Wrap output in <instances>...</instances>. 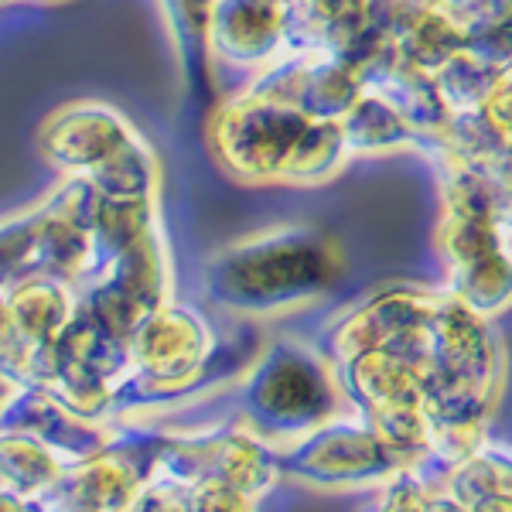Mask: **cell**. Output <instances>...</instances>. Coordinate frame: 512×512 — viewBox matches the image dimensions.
<instances>
[{
  "label": "cell",
  "instance_id": "4",
  "mask_svg": "<svg viewBox=\"0 0 512 512\" xmlns=\"http://www.w3.org/2000/svg\"><path fill=\"white\" fill-rule=\"evenodd\" d=\"M451 294L478 315H495L509 297L506 195H495L489 171L472 164L448 181L441 222Z\"/></svg>",
  "mask_w": 512,
  "mask_h": 512
},
{
  "label": "cell",
  "instance_id": "14",
  "mask_svg": "<svg viewBox=\"0 0 512 512\" xmlns=\"http://www.w3.org/2000/svg\"><path fill=\"white\" fill-rule=\"evenodd\" d=\"M14 390H18V379L14 376H7L4 369H0V407L7 403V396H11Z\"/></svg>",
  "mask_w": 512,
  "mask_h": 512
},
{
  "label": "cell",
  "instance_id": "2",
  "mask_svg": "<svg viewBox=\"0 0 512 512\" xmlns=\"http://www.w3.org/2000/svg\"><path fill=\"white\" fill-rule=\"evenodd\" d=\"M342 253L311 229H274L219 253L209 267V294L236 315H277L315 301L335 284Z\"/></svg>",
  "mask_w": 512,
  "mask_h": 512
},
{
  "label": "cell",
  "instance_id": "11",
  "mask_svg": "<svg viewBox=\"0 0 512 512\" xmlns=\"http://www.w3.org/2000/svg\"><path fill=\"white\" fill-rule=\"evenodd\" d=\"M373 499L366 502L359 512H420L424 506V495H427V485L420 482L417 472H400L393 478H386L383 485H376Z\"/></svg>",
  "mask_w": 512,
  "mask_h": 512
},
{
  "label": "cell",
  "instance_id": "10",
  "mask_svg": "<svg viewBox=\"0 0 512 512\" xmlns=\"http://www.w3.org/2000/svg\"><path fill=\"white\" fill-rule=\"evenodd\" d=\"M65 475V465L28 434L0 431V489L41 499Z\"/></svg>",
  "mask_w": 512,
  "mask_h": 512
},
{
  "label": "cell",
  "instance_id": "1",
  "mask_svg": "<svg viewBox=\"0 0 512 512\" xmlns=\"http://www.w3.org/2000/svg\"><path fill=\"white\" fill-rule=\"evenodd\" d=\"M506 362L502 345L478 315L454 294H437L431 342L424 359V420L431 461L454 465L489 441Z\"/></svg>",
  "mask_w": 512,
  "mask_h": 512
},
{
  "label": "cell",
  "instance_id": "7",
  "mask_svg": "<svg viewBox=\"0 0 512 512\" xmlns=\"http://www.w3.org/2000/svg\"><path fill=\"white\" fill-rule=\"evenodd\" d=\"M0 431L35 437L65 468L93 458L117 434L106 427V420L79 417L76 410L65 407L59 396L31 383H18V390L7 396V403L0 407Z\"/></svg>",
  "mask_w": 512,
  "mask_h": 512
},
{
  "label": "cell",
  "instance_id": "5",
  "mask_svg": "<svg viewBox=\"0 0 512 512\" xmlns=\"http://www.w3.org/2000/svg\"><path fill=\"white\" fill-rule=\"evenodd\" d=\"M424 359L427 345L420 352L359 349L328 355V366L345 407L359 410L369 431H376L393 448L414 451L431 461L424 420Z\"/></svg>",
  "mask_w": 512,
  "mask_h": 512
},
{
  "label": "cell",
  "instance_id": "12",
  "mask_svg": "<svg viewBox=\"0 0 512 512\" xmlns=\"http://www.w3.org/2000/svg\"><path fill=\"white\" fill-rule=\"evenodd\" d=\"M0 512H45V506H41V499H28V495L0 489Z\"/></svg>",
  "mask_w": 512,
  "mask_h": 512
},
{
  "label": "cell",
  "instance_id": "3",
  "mask_svg": "<svg viewBox=\"0 0 512 512\" xmlns=\"http://www.w3.org/2000/svg\"><path fill=\"white\" fill-rule=\"evenodd\" d=\"M345 400L325 355L301 342H274L253 355L239 383V417L270 448L304 441L342 417Z\"/></svg>",
  "mask_w": 512,
  "mask_h": 512
},
{
  "label": "cell",
  "instance_id": "6",
  "mask_svg": "<svg viewBox=\"0 0 512 512\" xmlns=\"http://www.w3.org/2000/svg\"><path fill=\"white\" fill-rule=\"evenodd\" d=\"M424 458L414 451L393 448L362 420H332L304 441L277 448L280 478L321 492L376 489L400 472H417Z\"/></svg>",
  "mask_w": 512,
  "mask_h": 512
},
{
  "label": "cell",
  "instance_id": "9",
  "mask_svg": "<svg viewBox=\"0 0 512 512\" xmlns=\"http://www.w3.org/2000/svg\"><path fill=\"white\" fill-rule=\"evenodd\" d=\"M444 492L465 512H512L509 448L485 441L472 454L448 465Z\"/></svg>",
  "mask_w": 512,
  "mask_h": 512
},
{
  "label": "cell",
  "instance_id": "13",
  "mask_svg": "<svg viewBox=\"0 0 512 512\" xmlns=\"http://www.w3.org/2000/svg\"><path fill=\"white\" fill-rule=\"evenodd\" d=\"M420 512H465L458 506V502L451 499L448 492L444 489H427V495H424V506H420Z\"/></svg>",
  "mask_w": 512,
  "mask_h": 512
},
{
  "label": "cell",
  "instance_id": "8",
  "mask_svg": "<svg viewBox=\"0 0 512 512\" xmlns=\"http://www.w3.org/2000/svg\"><path fill=\"white\" fill-rule=\"evenodd\" d=\"M212 478L226 482L229 489L243 499H263L280 482L277 448L260 441L243 420H233L229 427L216 431V448H212Z\"/></svg>",
  "mask_w": 512,
  "mask_h": 512
}]
</instances>
